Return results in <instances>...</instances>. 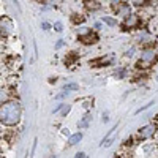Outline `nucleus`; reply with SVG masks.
Instances as JSON below:
<instances>
[{
	"mask_svg": "<svg viewBox=\"0 0 158 158\" xmlns=\"http://www.w3.org/2000/svg\"><path fill=\"white\" fill-rule=\"evenodd\" d=\"M21 118V106L18 103H6L0 106V122L5 125H16Z\"/></svg>",
	"mask_w": 158,
	"mask_h": 158,
	"instance_id": "obj_1",
	"label": "nucleus"
},
{
	"mask_svg": "<svg viewBox=\"0 0 158 158\" xmlns=\"http://www.w3.org/2000/svg\"><path fill=\"white\" fill-rule=\"evenodd\" d=\"M79 40H81V41H82L84 44H92V43H97L98 36L89 30V32H87V35H81V36H79Z\"/></svg>",
	"mask_w": 158,
	"mask_h": 158,
	"instance_id": "obj_2",
	"label": "nucleus"
},
{
	"mask_svg": "<svg viewBox=\"0 0 158 158\" xmlns=\"http://www.w3.org/2000/svg\"><path fill=\"white\" fill-rule=\"evenodd\" d=\"M82 139V135L81 133H76V135H73V136H70V139H68V144L70 146H74V144H77L79 141Z\"/></svg>",
	"mask_w": 158,
	"mask_h": 158,
	"instance_id": "obj_3",
	"label": "nucleus"
},
{
	"mask_svg": "<svg viewBox=\"0 0 158 158\" xmlns=\"http://www.w3.org/2000/svg\"><path fill=\"white\" fill-rule=\"evenodd\" d=\"M90 118H92V115H90V114H87V115L82 118V120L79 122V128H85V127L89 125V122H90Z\"/></svg>",
	"mask_w": 158,
	"mask_h": 158,
	"instance_id": "obj_4",
	"label": "nucleus"
},
{
	"mask_svg": "<svg viewBox=\"0 0 158 158\" xmlns=\"http://www.w3.org/2000/svg\"><path fill=\"white\" fill-rule=\"evenodd\" d=\"M85 6L89 10H98L100 5H97V2H94V0H85Z\"/></svg>",
	"mask_w": 158,
	"mask_h": 158,
	"instance_id": "obj_5",
	"label": "nucleus"
},
{
	"mask_svg": "<svg viewBox=\"0 0 158 158\" xmlns=\"http://www.w3.org/2000/svg\"><path fill=\"white\" fill-rule=\"evenodd\" d=\"M76 89H77L76 84H68V85H65V90H67V92H68V90H76Z\"/></svg>",
	"mask_w": 158,
	"mask_h": 158,
	"instance_id": "obj_6",
	"label": "nucleus"
},
{
	"mask_svg": "<svg viewBox=\"0 0 158 158\" xmlns=\"http://www.w3.org/2000/svg\"><path fill=\"white\" fill-rule=\"evenodd\" d=\"M73 21H74V22H82L84 18H76V15H73Z\"/></svg>",
	"mask_w": 158,
	"mask_h": 158,
	"instance_id": "obj_7",
	"label": "nucleus"
},
{
	"mask_svg": "<svg viewBox=\"0 0 158 158\" xmlns=\"http://www.w3.org/2000/svg\"><path fill=\"white\" fill-rule=\"evenodd\" d=\"M103 21H104V22H108V24H111V25H114V24H115V22H114V21L111 19V18H104Z\"/></svg>",
	"mask_w": 158,
	"mask_h": 158,
	"instance_id": "obj_8",
	"label": "nucleus"
},
{
	"mask_svg": "<svg viewBox=\"0 0 158 158\" xmlns=\"http://www.w3.org/2000/svg\"><path fill=\"white\" fill-rule=\"evenodd\" d=\"M54 27H56V30H57V32H60V30H62V24H60V22H56Z\"/></svg>",
	"mask_w": 158,
	"mask_h": 158,
	"instance_id": "obj_9",
	"label": "nucleus"
}]
</instances>
